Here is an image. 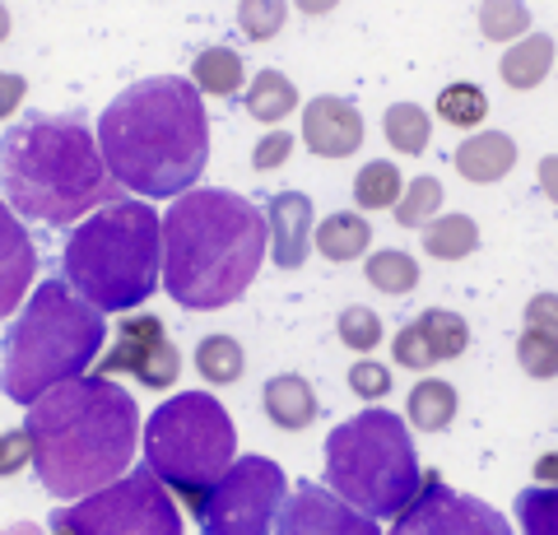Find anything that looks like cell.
<instances>
[{
  "instance_id": "2e32d148",
  "label": "cell",
  "mask_w": 558,
  "mask_h": 535,
  "mask_svg": "<svg viewBox=\"0 0 558 535\" xmlns=\"http://www.w3.org/2000/svg\"><path fill=\"white\" fill-rule=\"evenodd\" d=\"M266 238L279 270H299L312 252V200L303 192H279L266 205Z\"/></svg>"
},
{
  "instance_id": "ac0fdd59",
  "label": "cell",
  "mask_w": 558,
  "mask_h": 535,
  "mask_svg": "<svg viewBox=\"0 0 558 535\" xmlns=\"http://www.w3.org/2000/svg\"><path fill=\"white\" fill-rule=\"evenodd\" d=\"M512 163H517V141L502 131L470 135V141L457 145V168L465 182H498L512 172Z\"/></svg>"
},
{
  "instance_id": "f6af8a7d",
  "label": "cell",
  "mask_w": 558,
  "mask_h": 535,
  "mask_svg": "<svg viewBox=\"0 0 558 535\" xmlns=\"http://www.w3.org/2000/svg\"><path fill=\"white\" fill-rule=\"evenodd\" d=\"M5 38H10V10L0 5V42H5Z\"/></svg>"
},
{
  "instance_id": "7a4b0ae2",
  "label": "cell",
  "mask_w": 558,
  "mask_h": 535,
  "mask_svg": "<svg viewBox=\"0 0 558 535\" xmlns=\"http://www.w3.org/2000/svg\"><path fill=\"white\" fill-rule=\"evenodd\" d=\"M94 141L117 186L140 196H186L209 159L205 102L182 75L140 80L108 102Z\"/></svg>"
},
{
  "instance_id": "74e56055",
  "label": "cell",
  "mask_w": 558,
  "mask_h": 535,
  "mask_svg": "<svg viewBox=\"0 0 558 535\" xmlns=\"http://www.w3.org/2000/svg\"><path fill=\"white\" fill-rule=\"evenodd\" d=\"M28 461H33V438L24 434V428H10V434H0V479L20 475Z\"/></svg>"
},
{
  "instance_id": "836d02e7",
  "label": "cell",
  "mask_w": 558,
  "mask_h": 535,
  "mask_svg": "<svg viewBox=\"0 0 558 535\" xmlns=\"http://www.w3.org/2000/svg\"><path fill=\"white\" fill-rule=\"evenodd\" d=\"M340 340L349 344V350L368 354L381 344V317L373 313V307H344L340 313Z\"/></svg>"
},
{
  "instance_id": "9c48e42d",
  "label": "cell",
  "mask_w": 558,
  "mask_h": 535,
  "mask_svg": "<svg viewBox=\"0 0 558 535\" xmlns=\"http://www.w3.org/2000/svg\"><path fill=\"white\" fill-rule=\"evenodd\" d=\"M70 535H182V512L154 471H126L108 489L57 512Z\"/></svg>"
},
{
  "instance_id": "7c38bea8",
  "label": "cell",
  "mask_w": 558,
  "mask_h": 535,
  "mask_svg": "<svg viewBox=\"0 0 558 535\" xmlns=\"http://www.w3.org/2000/svg\"><path fill=\"white\" fill-rule=\"evenodd\" d=\"M112 373H131L135 382H145L154 391H168L182 377V354L168 340L159 317H126L117 321V340L112 350L98 358V377Z\"/></svg>"
},
{
  "instance_id": "e0dca14e",
  "label": "cell",
  "mask_w": 558,
  "mask_h": 535,
  "mask_svg": "<svg viewBox=\"0 0 558 535\" xmlns=\"http://www.w3.org/2000/svg\"><path fill=\"white\" fill-rule=\"evenodd\" d=\"M33 275H38V247H33V238L24 233L20 215L0 200V321L20 307Z\"/></svg>"
},
{
  "instance_id": "60d3db41",
  "label": "cell",
  "mask_w": 558,
  "mask_h": 535,
  "mask_svg": "<svg viewBox=\"0 0 558 535\" xmlns=\"http://www.w3.org/2000/svg\"><path fill=\"white\" fill-rule=\"evenodd\" d=\"M24 94H28V80H24V75H10V71H0V122L20 112Z\"/></svg>"
},
{
  "instance_id": "8992f818",
  "label": "cell",
  "mask_w": 558,
  "mask_h": 535,
  "mask_svg": "<svg viewBox=\"0 0 558 535\" xmlns=\"http://www.w3.org/2000/svg\"><path fill=\"white\" fill-rule=\"evenodd\" d=\"M159 229L163 219L145 200H112L70 233L61 280L94 313H131L159 289Z\"/></svg>"
},
{
  "instance_id": "f546056e",
  "label": "cell",
  "mask_w": 558,
  "mask_h": 535,
  "mask_svg": "<svg viewBox=\"0 0 558 535\" xmlns=\"http://www.w3.org/2000/svg\"><path fill=\"white\" fill-rule=\"evenodd\" d=\"M368 284L373 289H381V293H410L414 284H418V262L410 252H396V247H387V252H373L368 256Z\"/></svg>"
},
{
  "instance_id": "5bb4252c",
  "label": "cell",
  "mask_w": 558,
  "mask_h": 535,
  "mask_svg": "<svg viewBox=\"0 0 558 535\" xmlns=\"http://www.w3.org/2000/svg\"><path fill=\"white\" fill-rule=\"evenodd\" d=\"M465 344H470V326L457 313H447V307H428L405 331H396L391 354L405 368H433V364H447V358L465 354Z\"/></svg>"
},
{
  "instance_id": "6da1fadb",
  "label": "cell",
  "mask_w": 558,
  "mask_h": 535,
  "mask_svg": "<svg viewBox=\"0 0 558 535\" xmlns=\"http://www.w3.org/2000/svg\"><path fill=\"white\" fill-rule=\"evenodd\" d=\"M24 434L33 438V465L51 498H89L131 471L140 410L131 391L84 373L28 405Z\"/></svg>"
},
{
  "instance_id": "ee69618b",
  "label": "cell",
  "mask_w": 558,
  "mask_h": 535,
  "mask_svg": "<svg viewBox=\"0 0 558 535\" xmlns=\"http://www.w3.org/2000/svg\"><path fill=\"white\" fill-rule=\"evenodd\" d=\"M0 535H43V526H33V522H14V526H5Z\"/></svg>"
},
{
  "instance_id": "603a6c76",
  "label": "cell",
  "mask_w": 558,
  "mask_h": 535,
  "mask_svg": "<svg viewBox=\"0 0 558 535\" xmlns=\"http://www.w3.org/2000/svg\"><path fill=\"white\" fill-rule=\"evenodd\" d=\"M451 420H457V391H451V382L428 377V382H418L410 391V424L418 434H442Z\"/></svg>"
},
{
  "instance_id": "f35d334b",
  "label": "cell",
  "mask_w": 558,
  "mask_h": 535,
  "mask_svg": "<svg viewBox=\"0 0 558 535\" xmlns=\"http://www.w3.org/2000/svg\"><path fill=\"white\" fill-rule=\"evenodd\" d=\"M526 331H545L558 340V293H535L526 303Z\"/></svg>"
},
{
  "instance_id": "4fadbf2b",
  "label": "cell",
  "mask_w": 558,
  "mask_h": 535,
  "mask_svg": "<svg viewBox=\"0 0 558 535\" xmlns=\"http://www.w3.org/2000/svg\"><path fill=\"white\" fill-rule=\"evenodd\" d=\"M275 535H381V531L373 516L340 503L326 485L303 479V485H293V494L279 503Z\"/></svg>"
},
{
  "instance_id": "d4e9b609",
  "label": "cell",
  "mask_w": 558,
  "mask_h": 535,
  "mask_svg": "<svg viewBox=\"0 0 558 535\" xmlns=\"http://www.w3.org/2000/svg\"><path fill=\"white\" fill-rule=\"evenodd\" d=\"M424 247H428V256H438V262H461V256L480 247V223L470 215H442L424 229Z\"/></svg>"
},
{
  "instance_id": "d590c367",
  "label": "cell",
  "mask_w": 558,
  "mask_h": 535,
  "mask_svg": "<svg viewBox=\"0 0 558 535\" xmlns=\"http://www.w3.org/2000/svg\"><path fill=\"white\" fill-rule=\"evenodd\" d=\"M284 5L279 0H266V5H256V0H247V5L238 10V20H242V33L247 38H270V33H279V24H284Z\"/></svg>"
},
{
  "instance_id": "ffe728a7",
  "label": "cell",
  "mask_w": 558,
  "mask_h": 535,
  "mask_svg": "<svg viewBox=\"0 0 558 535\" xmlns=\"http://www.w3.org/2000/svg\"><path fill=\"white\" fill-rule=\"evenodd\" d=\"M554 57H558V47L549 33H531V38H521L508 57L498 61V75L508 89H535V84L554 71Z\"/></svg>"
},
{
  "instance_id": "1f68e13d",
  "label": "cell",
  "mask_w": 558,
  "mask_h": 535,
  "mask_svg": "<svg viewBox=\"0 0 558 535\" xmlns=\"http://www.w3.org/2000/svg\"><path fill=\"white\" fill-rule=\"evenodd\" d=\"M517 516H521V535H558V489H521L517 494Z\"/></svg>"
},
{
  "instance_id": "52a82bcc",
  "label": "cell",
  "mask_w": 558,
  "mask_h": 535,
  "mask_svg": "<svg viewBox=\"0 0 558 535\" xmlns=\"http://www.w3.org/2000/svg\"><path fill=\"white\" fill-rule=\"evenodd\" d=\"M418 457L405 424L368 405L326 438V489L363 516H400L418 494Z\"/></svg>"
},
{
  "instance_id": "d6986e66",
  "label": "cell",
  "mask_w": 558,
  "mask_h": 535,
  "mask_svg": "<svg viewBox=\"0 0 558 535\" xmlns=\"http://www.w3.org/2000/svg\"><path fill=\"white\" fill-rule=\"evenodd\" d=\"M260 401H266V414L275 428H284V434H299L317 420V391H312L299 373H284V377H270L266 391H260Z\"/></svg>"
},
{
  "instance_id": "3957f363",
  "label": "cell",
  "mask_w": 558,
  "mask_h": 535,
  "mask_svg": "<svg viewBox=\"0 0 558 535\" xmlns=\"http://www.w3.org/2000/svg\"><path fill=\"white\" fill-rule=\"evenodd\" d=\"M266 215L247 196L201 186L172 200L159 229V275L182 307H229L266 262Z\"/></svg>"
},
{
  "instance_id": "83f0119b",
  "label": "cell",
  "mask_w": 558,
  "mask_h": 535,
  "mask_svg": "<svg viewBox=\"0 0 558 535\" xmlns=\"http://www.w3.org/2000/svg\"><path fill=\"white\" fill-rule=\"evenodd\" d=\"M381 126H387L391 149H400V154H424L433 141V122L418 102H396V108H387Z\"/></svg>"
},
{
  "instance_id": "ba28073f",
  "label": "cell",
  "mask_w": 558,
  "mask_h": 535,
  "mask_svg": "<svg viewBox=\"0 0 558 535\" xmlns=\"http://www.w3.org/2000/svg\"><path fill=\"white\" fill-rule=\"evenodd\" d=\"M238 434L233 420L215 396L182 391L159 405L145 424V461L159 485H168L186 508L201 503V494L233 465Z\"/></svg>"
},
{
  "instance_id": "277c9868",
  "label": "cell",
  "mask_w": 558,
  "mask_h": 535,
  "mask_svg": "<svg viewBox=\"0 0 558 535\" xmlns=\"http://www.w3.org/2000/svg\"><path fill=\"white\" fill-rule=\"evenodd\" d=\"M0 192H5L10 210H20L24 219L65 229L89 210L112 205L117 182L80 112H33L0 135Z\"/></svg>"
},
{
  "instance_id": "484cf974",
  "label": "cell",
  "mask_w": 558,
  "mask_h": 535,
  "mask_svg": "<svg viewBox=\"0 0 558 535\" xmlns=\"http://www.w3.org/2000/svg\"><path fill=\"white\" fill-rule=\"evenodd\" d=\"M196 368H201L205 382L229 387V382H238V377L247 373V354H242V344L233 336H205L196 344Z\"/></svg>"
},
{
  "instance_id": "cb8c5ba5",
  "label": "cell",
  "mask_w": 558,
  "mask_h": 535,
  "mask_svg": "<svg viewBox=\"0 0 558 535\" xmlns=\"http://www.w3.org/2000/svg\"><path fill=\"white\" fill-rule=\"evenodd\" d=\"M299 108V89H293V80L289 75H279V71H260L252 80V89H247V112L256 117V122H284V117Z\"/></svg>"
},
{
  "instance_id": "8d00e7d4",
  "label": "cell",
  "mask_w": 558,
  "mask_h": 535,
  "mask_svg": "<svg viewBox=\"0 0 558 535\" xmlns=\"http://www.w3.org/2000/svg\"><path fill=\"white\" fill-rule=\"evenodd\" d=\"M349 387H354V396H363V401H377V396L391 391V368L377 364V358H363V364L349 368Z\"/></svg>"
},
{
  "instance_id": "5b68a950",
  "label": "cell",
  "mask_w": 558,
  "mask_h": 535,
  "mask_svg": "<svg viewBox=\"0 0 558 535\" xmlns=\"http://www.w3.org/2000/svg\"><path fill=\"white\" fill-rule=\"evenodd\" d=\"M108 321L94 313L65 280H47L33 289L20 321L0 344V387L14 405H33L51 387L75 382L102 354Z\"/></svg>"
},
{
  "instance_id": "44dd1931",
  "label": "cell",
  "mask_w": 558,
  "mask_h": 535,
  "mask_svg": "<svg viewBox=\"0 0 558 535\" xmlns=\"http://www.w3.org/2000/svg\"><path fill=\"white\" fill-rule=\"evenodd\" d=\"M373 243V223L363 215H330L317 229V252L326 262H359Z\"/></svg>"
},
{
  "instance_id": "f1b7e54d",
  "label": "cell",
  "mask_w": 558,
  "mask_h": 535,
  "mask_svg": "<svg viewBox=\"0 0 558 535\" xmlns=\"http://www.w3.org/2000/svg\"><path fill=\"white\" fill-rule=\"evenodd\" d=\"M442 210V182L438 178H414L396 200V223L405 229H428Z\"/></svg>"
},
{
  "instance_id": "30bf717a",
  "label": "cell",
  "mask_w": 558,
  "mask_h": 535,
  "mask_svg": "<svg viewBox=\"0 0 558 535\" xmlns=\"http://www.w3.org/2000/svg\"><path fill=\"white\" fill-rule=\"evenodd\" d=\"M289 494L284 471L270 457H242L191 508L205 535H270Z\"/></svg>"
},
{
  "instance_id": "d6a6232c",
  "label": "cell",
  "mask_w": 558,
  "mask_h": 535,
  "mask_svg": "<svg viewBox=\"0 0 558 535\" xmlns=\"http://www.w3.org/2000/svg\"><path fill=\"white\" fill-rule=\"evenodd\" d=\"M517 358H521V368H526L531 377H539V382L558 377V340L545 336V331H521Z\"/></svg>"
},
{
  "instance_id": "4316f807",
  "label": "cell",
  "mask_w": 558,
  "mask_h": 535,
  "mask_svg": "<svg viewBox=\"0 0 558 535\" xmlns=\"http://www.w3.org/2000/svg\"><path fill=\"white\" fill-rule=\"evenodd\" d=\"M400 192H405V178H400V168L387 163V159L363 163V172L354 178V200L363 205V210H391V205L400 200Z\"/></svg>"
},
{
  "instance_id": "9a60e30c",
  "label": "cell",
  "mask_w": 558,
  "mask_h": 535,
  "mask_svg": "<svg viewBox=\"0 0 558 535\" xmlns=\"http://www.w3.org/2000/svg\"><path fill=\"white\" fill-rule=\"evenodd\" d=\"M303 141L322 159H349L363 145V117L354 102H344L336 94H322L303 108Z\"/></svg>"
},
{
  "instance_id": "4dcf8cb0",
  "label": "cell",
  "mask_w": 558,
  "mask_h": 535,
  "mask_svg": "<svg viewBox=\"0 0 558 535\" xmlns=\"http://www.w3.org/2000/svg\"><path fill=\"white\" fill-rule=\"evenodd\" d=\"M438 117L457 131L480 126L488 117V98H484L480 84H447V89L438 94Z\"/></svg>"
},
{
  "instance_id": "7402d4cb",
  "label": "cell",
  "mask_w": 558,
  "mask_h": 535,
  "mask_svg": "<svg viewBox=\"0 0 558 535\" xmlns=\"http://www.w3.org/2000/svg\"><path fill=\"white\" fill-rule=\"evenodd\" d=\"M242 57L229 47H205L196 61H191V89H205V94H215V98H229L242 89Z\"/></svg>"
},
{
  "instance_id": "e575fe53",
  "label": "cell",
  "mask_w": 558,
  "mask_h": 535,
  "mask_svg": "<svg viewBox=\"0 0 558 535\" xmlns=\"http://www.w3.org/2000/svg\"><path fill=\"white\" fill-rule=\"evenodd\" d=\"M480 24H484L488 42H508V38H521V33L531 28V10L526 5H484Z\"/></svg>"
},
{
  "instance_id": "b9f144b4",
  "label": "cell",
  "mask_w": 558,
  "mask_h": 535,
  "mask_svg": "<svg viewBox=\"0 0 558 535\" xmlns=\"http://www.w3.org/2000/svg\"><path fill=\"white\" fill-rule=\"evenodd\" d=\"M539 192H545L554 205H558V154H549V159H539Z\"/></svg>"
},
{
  "instance_id": "8fae6325",
  "label": "cell",
  "mask_w": 558,
  "mask_h": 535,
  "mask_svg": "<svg viewBox=\"0 0 558 535\" xmlns=\"http://www.w3.org/2000/svg\"><path fill=\"white\" fill-rule=\"evenodd\" d=\"M391 535H512V526L484 498L451 489L438 471H428L418 479V494L410 498V508L396 516Z\"/></svg>"
},
{
  "instance_id": "7bdbcfd3",
  "label": "cell",
  "mask_w": 558,
  "mask_h": 535,
  "mask_svg": "<svg viewBox=\"0 0 558 535\" xmlns=\"http://www.w3.org/2000/svg\"><path fill=\"white\" fill-rule=\"evenodd\" d=\"M535 479L545 489H558V452H545V457L535 461Z\"/></svg>"
},
{
  "instance_id": "ab89813d",
  "label": "cell",
  "mask_w": 558,
  "mask_h": 535,
  "mask_svg": "<svg viewBox=\"0 0 558 535\" xmlns=\"http://www.w3.org/2000/svg\"><path fill=\"white\" fill-rule=\"evenodd\" d=\"M293 154V135H284V131H275V135H260V145H256V154H252V168L256 172H270V168H279Z\"/></svg>"
}]
</instances>
